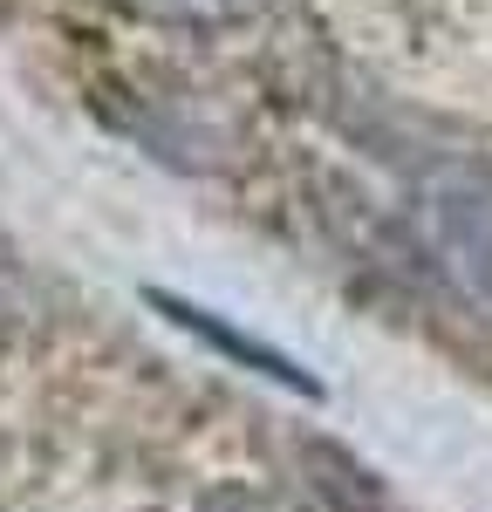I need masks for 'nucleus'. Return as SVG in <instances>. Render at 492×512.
<instances>
[{"instance_id": "obj_1", "label": "nucleus", "mask_w": 492, "mask_h": 512, "mask_svg": "<svg viewBox=\"0 0 492 512\" xmlns=\"http://www.w3.org/2000/svg\"><path fill=\"white\" fill-rule=\"evenodd\" d=\"M410 246L465 308L492 315V171L486 164H431L410 185Z\"/></svg>"}, {"instance_id": "obj_2", "label": "nucleus", "mask_w": 492, "mask_h": 512, "mask_svg": "<svg viewBox=\"0 0 492 512\" xmlns=\"http://www.w3.org/2000/svg\"><path fill=\"white\" fill-rule=\"evenodd\" d=\"M144 301L158 308L164 321H178L185 335H199L205 349H219L226 362H240V369H253V376H267V383H281V390L294 396H322V383L294 362L287 349H274V342H260V335H246V328H233L226 315H212V308H199V301H185V294H171V287H144Z\"/></svg>"}, {"instance_id": "obj_3", "label": "nucleus", "mask_w": 492, "mask_h": 512, "mask_svg": "<svg viewBox=\"0 0 492 512\" xmlns=\"http://www.w3.org/2000/svg\"><path fill=\"white\" fill-rule=\"evenodd\" d=\"M205 512H287V506L260 499V492H212V499H205Z\"/></svg>"}]
</instances>
